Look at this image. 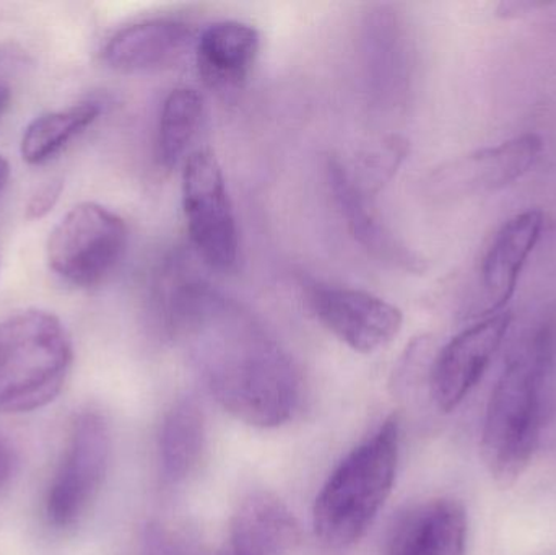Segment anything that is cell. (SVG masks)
I'll list each match as a JSON object with an SVG mask.
<instances>
[{"mask_svg": "<svg viewBox=\"0 0 556 555\" xmlns=\"http://www.w3.org/2000/svg\"><path fill=\"white\" fill-rule=\"evenodd\" d=\"M168 328L191 342L205 387L231 416L261 429L291 419L300 404V374L247 312L202 283H181Z\"/></svg>", "mask_w": 556, "mask_h": 555, "instance_id": "6da1fadb", "label": "cell"}, {"mask_svg": "<svg viewBox=\"0 0 556 555\" xmlns=\"http://www.w3.org/2000/svg\"><path fill=\"white\" fill-rule=\"evenodd\" d=\"M397 416L356 446L332 472L313 510L316 537L330 547L352 546L365 537L391 495L399 462Z\"/></svg>", "mask_w": 556, "mask_h": 555, "instance_id": "7a4b0ae2", "label": "cell"}, {"mask_svg": "<svg viewBox=\"0 0 556 555\" xmlns=\"http://www.w3.org/2000/svg\"><path fill=\"white\" fill-rule=\"evenodd\" d=\"M74 362L67 329L54 313L29 308L0 323V413L42 409L64 390Z\"/></svg>", "mask_w": 556, "mask_h": 555, "instance_id": "3957f363", "label": "cell"}, {"mask_svg": "<svg viewBox=\"0 0 556 555\" xmlns=\"http://www.w3.org/2000/svg\"><path fill=\"white\" fill-rule=\"evenodd\" d=\"M551 375L519 345L496 381L483 420L480 453L486 471L508 489L534 458L544 419V393Z\"/></svg>", "mask_w": 556, "mask_h": 555, "instance_id": "277c9868", "label": "cell"}, {"mask_svg": "<svg viewBox=\"0 0 556 555\" xmlns=\"http://www.w3.org/2000/svg\"><path fill=\"white\" fill-rule=\"evenodd\" d=\"M127 240L129 230L123 217L97 202H81L49 234V269L71 286L90 289L116 269Z\"/></svg>", "mask_w": 556, "mask_h": 555, "instance_id": "5b68a950", "label": "cell"}, {"mask_svg": "<svg viewBox=\"0 0 556 555\" xmlns=\"http://www.w3.org/2000/svg\"><path fill=\"white\" fill-rule=\"evenodd\" d=\"M110 455L106 419L97 411L78 414L46 494L45 514L49 525L68 530L80 524L103 488Z\"/></svg>", "mask_w": 556, "mask_h": 555, "instance_id": "8992f818", "label": "cell"}, {"mask_svg": "<svg viewBox=\"0 0 556 555\" xmlns=\"http://www.w3.org/2000/svg\"><path fill=\"white\" fill-rule=\"evenodd\" d=\"M182 209L201 260L228 273L238 263L240 238L224 169L211 150H195L182 169Z\"/></svg>", "mask_w": 556, "mask_h": 555, "instance_id": "52a82bcc", "label": "cell"}, {"mask_svg": "<svg viewBox=\"0 0 556 555\" xmlns=\"http://www.w3.org/2000/svg\"><path fill=\"white\" fill-rule=\"evenodd\" d=\"M307 302L320 325L359 354L391 344L404 325L401 308L366 290L314 283Z\"/></svg>", "mask_w": 556, "mask_h": 555, "instance_id": "ba28073f", "label": "cell"}, {"mask_svg": "<svg viewBox=\"0 0 556 555\" xmlns=\"http://www.w3.org/2000/svg\"><path fill=\"white\" fill-rule=\"evenodd\" d=\"M542 149L541 137L522 134L500 146L444 163L428 179V189L441 201L498 191L521 179L535 165Z\"/></svg>", "mask_w": 556, "mask_h": 555, "instance_id": "9c48e42d", "label": "cell"}, {"mask_svg": "<svg viewBox=\"0 0 556 555\" xmlns=\"http://www.w3.org/2000/svg\"><path fill=\"white\" fill-rule=\"evenodd\" d=\"M511 321L509 312L485 316L438 352L430 370L431 398L438 409L451 413L466 400L502 348Z\"/></svg>", "mask_w": 556, "mask_h": 555, "instance_id": "30bf717a", "label": "cell"}, {"mask_svg": "<svg viewBox=\"0 0 556 555\" xmlns=\"http://www.w3.org/2000/svg\"><path fill=\"white\" fill-rule=\"evenodd\" d=\"M544 225V214L531 209L509 218L493 238L480 267L486 316L505 312L529 256L541 241Z\"/></svg>", "mask_w": 556, "mask_h": 555, "instance_id": "8fae6325", "label": "cell"}, {"mask_svg": "<svg viewBox=\"0 0 556 555\" xmlns=\"http://www.w3.org/2000/svg\"><path fill=\"white\" fill-rule=\"evenodd\" d=\"M194 35L191 26L176 18H150L124 26L103 48V61L124 74L155 71L178 61Z\"/></svg>", "mask_w": 556, "mask_h": 555, "instance_id": "7c38bea8", "label": "cell"}, {"mask_svg": "<svg viewBox=\"0 0 556 555\" xmlns=\"http://www.w3.org/2000/svg\"><path fill=\"white\" fill-rule=\"evenodd\" d=\"M326 172L333 198L353 238L381 263L407 270H420V257L410 248L405 247L372 211L369 194L352 181L345 163L330 156L327 160Z\"/></svg>", "mask_w": 556, "mask_h": 555, "instance_id": "4fadbf2b", "label": "cell"}, {"mask_svg": "<svg viewBox=\"0 0 556 555\" xmlns=\"http://www.w3.org/2000/svg\"><path fill=\"white\" fill-rule=\"evenodd\" d=\"M466 508L453 499H437L399 518L386 555H466Z\"/></svg>", "mask_w": 556, "mask_h": 555, "instance_id": "5bb4252c", "label": "cell"}, {"mask_svg": "<svg viewBox=\"0 0 556 555\" xmlns=\"http://www.w3.org/2000/svg\"><path fill=\"white\" fill-rule=\"evenodd\" d=\"M300 543V527L276 495L256 492L231 518L227 544L218 555H288Z\"/></svg>", "mask_w": 556, "mask_h": 555, "instance_id": "9a60e30c", "label": "cell"}, {"mask_svg": "<svg viewBox=\"0 0 556 555\" xmlns=\"http://www.w3.org/2000/svg\"><path fill=\"white\" fill-rule=\"evenodd\" d=\"M261 51V33L248 23H212L195 41L199 74L215 90H233L250 77Z\"/></svg>", "mask_w": 556, "mask_h": 555, "instance_id": "2e32d148", "label": "cell"}, {"mask_svg": "<svg viewBox=\"0 0 556 555\" xmlns=\"http://www.w3.org/2000/svg\"><path fill=\"white\" fill-rule=\"evenodd\" d=\"M405 33L388 9L372 12L365 25L366 71L372 90L382 100H397L405 91L410 67Z\"/></svg>", "mask_w": 556, "mask_h": 555, "instance_id": "e0dca14e", "label": "cell"}, {"mask_svg": "<svg viewBox=\"0 0 556 555\" xmlns=\"http://www.w3.org/2000/svg\"><path fill=\"white\" fill-rule=\"evenodd\" d=\"M207 432L201 406L192 398L178 401L160 429V472L163 481L178 485L191 478L201 465Z\"/></svg>", "mask_w": 556, "mask_h": 555, "instance_id": "ac0fdd59", "label": "cell"}, {"mask_svg": "<svg viewBox=\"0 0 556 555\" xmlns=\"http://www.w3.org/2000/svg\"><path fill=\"white\" fill-rule=\"evenodd\" d=\"M98 101H84L64 110L49 111L26 126L20 153L28 165H42L71 146L101 116Z\"/></svg>", "mask_w": 556, "mask_h": 555, "instance_id": "d6986e66", "label": "cell"}, {"mask_svg": "<svg viewBox=\"0 0 556 555\" xmlns=\"http://www.w3.org/2000/svg\"><path fill=\"white\" fill-rule=\"evenodd\" d=\"M204 116V97L191 87L169 91L163 101L156 130V156L163 168L172 169L186 156L198 136Z\"/></svg>", "mask_w": 556, "mask_h": 555, "instance_id": "ffe728a7", "label": "cell"}, {"mask_svg": "<svg viewBox=\"0 0 556 555\" xmlns=\"http://www.w3.org/2000/svg\"><path fill=\"white\" fill-rule=\"evenodd\" d=\"M407 153V140L399 136H391L359 156V162L356 163V175H353L346 166L345 168L352 181L363 192L371 194L381 189L382 185L394 176Z\"/></svg>", "mask_w": 556, "mask_h": 555, "instance_id": "44dd1931", "label": "cell"}, {"mask_svg": "<svg viewBox=\"0 0 556 555\" xmlns=\"http://www.w3.org/2000/svg\"><path fill=\"white\" fill-rule=\"evenodd\" d=\"M139 555H207L198 541L173 527L150 521L140 534Z\"/></svg>", "mask_w": 556, "mask_h": 555, "instance_id": "7402d4cb", "label": "cell"}, {"mask_svg": "<svg viewBox=\"0 0 556 555\" xmlns=\"http://www.w3.org/2000/svg\"><path fill=\"white\" fill-rule=\"evenodd\" d=\"M64 191V181L61 178L45 182L26 202L25 218L28 222L42 220L48 217Z\"/></svg>", "mask_w": 556, "mask_h": 555, "instance_id": "603a6c76", "label": "cell"}, {"mask_svg": "<svg viewBox=\"0 0 556 555\" xmlns=\"http://www.w3.org/2000/svg\"><path fill=\"white\" fill-rule=\"evenodd\" d=\"M13 68H15V58L5 54V52H0V119L9 110L10 101H12Z\"/></svg>", "mask_w": 556, "mask_h": 555, "instance_id": "cb8c5ba5", "label": "cell"}, {"mask_svg": "<svg viewBox=\"0 0 556 555\" xmlns=\"http://www.w3.org/2000/svg\"><path fill=\"white\" fill-rule=\"evenodd\" d=\"M15 469V452L9 440L0 433V488L9 482Z\"/></svg>", "mask_w": 556, "mask_h": 555, "instance_id": "d4e9b609", "label": "cell"}, {"mask_svg": "<svg viewBox=\"0 0 556 555\" xmlns=\"http://www.w3.org/2000/svg\"><path fill=\"white\" fill-rule=\"evenodd\" d=\"M547 3L538 2H503L498 7V15L505 18H513V16L525 15V13L534 12L535 9H542Z\"/></svg>", "mask_w": 556, "mask_h": 555, "instance_id": "484cf974", "label": "cell"}, {"mask_svg": "<svg viewBox=\"0 0 556 555\" xmlns=\"http://www.w3.org/2000/svg\"><path fill=\"white\" fill-rule=\"evenodd\" d=\"M10 175H12V169H10L9 160L5 156L0 155V199L5 194L7 186H9Z\"/></svg>", "mask_w": 556, "mask_h": 555, "instance_id": "4316f807", "label": "cell"}]
</instances>
